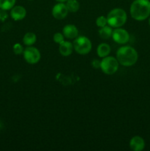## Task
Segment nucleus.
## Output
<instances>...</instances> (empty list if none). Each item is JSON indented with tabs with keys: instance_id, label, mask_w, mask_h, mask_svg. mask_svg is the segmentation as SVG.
I'll list each match as a JSON object with an SVG mask.
<instances>
[{
	"instance_id": "5701e85b",
	"label": "nucleus",
	"mask_w": 150,
	"mask_h": 151,
	"mask_svg": "<svg viewBox=\"0 0 150 151\" xmlns=\"http://www.w3.org/2000/svg\"><path fill=\"white\" fill-rule=\"evenodd\" d=\"M55 1H57V2H66V1H68V0H55Z\"/></svg>"
},
{
	"instance_id": "39448f33",
	"label": "nucleus",
	"mask_w": 150,
	"mask_h": 151,
	"mask_svg": "<svg viewBox=\"0 0 150 151\" xmlns=\"http://www.w3.org/2000/svg\"><path fill=\"white\" fill-rule=\"evenodd\" d=\"M74 50L79 55H87L92 49V44L88 38L85 36L76 37L73 42Z\"/></svg>"
},
{
	"instance_id": "2eb2a0df",
	"label": "nucleus",
	"mask_w": 150,
	"mask_h": 151,
	"mask_svg": "<svg viewBox=\"0 0 150 151\" xmlns=\"http://www.w3.org/2000/svg\"><path fill=\"white\" fill-rule=\"evenodd\" d=\"M37 36L34 32H28L24 35L23 37V43L27 47L32 46L35 42H36Z\"/></svg>"
},
{
	"instance_id": "20e7f679",
	"label": "nucleus",
	"mask_w": 150,
	"mask_h": 151,
	"mask_svg": "<svg viewBox=\"0 0 150 151\" xmlns=\"http://www.w3.org/2000/svg\"><path fill=\"white\" fill-rule=\"evenodd\" d=\"M119 63L116 58L107 56L103 58L100 63V69L105 75H111L116 73L119 69Z\"/></svg>"
},
{
	"instance_id": "4468645a",
	"label": "nucleus",
	"mask_w": 150,
	"mask_h": 151,
	"mask_svg": "<svg viewBox=\"0 0 150 151\" xmlns=\"http://www.w3.org/2000/svg\"><path fill=\"white\" fill-rule=\"evenodd\" d=\"M113 31V27H111L110 25H106L103 27H100L99 30V35L100 38L102 39L107 40L110 37H112Z\"/></svg>"
},
{
	"instance_id": "f257e3e1",
	"label": "nucleus",
	"mask_w": 150,
	"mask_h": 151,
	"mask_svg": "<svg viewBox=\"0 0 150 151\" xmlns=\"http://www.w3.org/2000/svg\"><path fill=\"white\" fill-rule=\"evenodd\" d=\"M116 59L119 64L128 67L136 63L138 59V54L133 47L130 46H123L116 52Z\"/></svg>"
},
{
	"instance_id": "dca6fc26",
	"label": "nucleus",
	"mask_w": 150,
	"mask_h": 151,
	"mask_svg": "<svg viewBox=\"0 0 150 151\" xmlns=\"http://www.w3.org/2000/svg\"><path fill=\"white\" fill-rule=\"evenodd\" d=\"M69 12L71 13H76L79 10L80 4L77 0H68L66 3Z\"/></svg>"
},
{
	"instance_id": "412c9836",
	"label": "nucleus",
	"mask_w": 150,
	"mask_h": 151,
	"mask_svg": "<svg viewBox=\"0 0 150 151\" xmlns=\"http://www.w3.org/2000/svg\"><path fill=\"white\" fill-rule=\"evenodd\" d=\"M8 18V13L7 10L0 9V21L1 22H5Z\"/></svg>"
},
{
	"instance_id": "393cba45",
	"label": "nucleus",
	"mask_w": 150,
	"mask_h": 151,
	"mask_svg": "<svg viewBox=\"0 0 150 151\" xmlns=\"http://www.w3.org/2000/svg\"><path fill=\"white\" fill-rule=\"evenodd\" d=\"M1 122H0V128H1Z\"/></svg>"
},
{
	"instance_id": "0eeeda50",
	"label": "nucleus",
	"mask_w": 150,
	"mask_h": 151,
	"mask_svg": "<svg viewBox=\"0 0 150 151\" xmlns=\"http://www.w3.org/2000/svg\"><path fill=\"white\" fill-rule=\"evenodd\" d=\"M112 38L113 41L119 44H125L129 41V35L126 29L121 27L115 28L113 31Z\"/></svg>"
},
{
	"instance_id": "9b49d317",
	"label": "nucleus",
	"mask_w": 150,
	"mask_h": 151,
	"mask_svg": "<svg viewBox=\"0 0 150 151\" xmlns=\"http://www.w3.org/2000/svg\"><path fill=\"white\" fill-rule=\"evenodd\" d=\"M63 34L68 39H75L79 35V30L75 25L67 24L63 27Z\"/></svg>"
},
{
	"instance_id": "f3484780",
	"label": "nucleus",
	"mask_w": 150,
	"mask_h": 151,
	"mask_svg": "<svg viewBox=\"0 0 150 151\" xmlns=\"http://www.w3.org/2000/svg\"><path fill=\"white\" fill-rule=\"evenodd\" d=\"M16 0H0V9L9 10L15 6Z\"/></svg>"
},
{
	"instance_id": "6e6552de",
	"label": "nucleus",
	"mask_w": 150,
	"mask_h": 151,
	"mask_svg": "<svg viewBox=\"0 0 150 151\" xmlns=\"http://www.w3.org/2000/svg\"><path fill=\"white\" fill-rule=\"evenodd\" d=\"M69 13V10L66 7V4L63 2H58L53 7L51 10V14L54 19L57 20L64 19Z\"/></svg>"
},
{
	"instance_id": "6ab92c4d",
	"label": "nucleus",
	"mask_w": 150,
	"mask_h": 151,
	"mask_svg": "<svg viewBox=\"0 0 150 151\" xmlns=\"http://www.w3.org/2000/svg\"><path fill=\"white\" fill-rule=\"evenodd\" d=\"M64 35H63V32H56V33H54V36H53V40H54V42L56 43V44H60V43L63 42V41H64Z\"/></svg>"
},
{
	"instance_id": "9d476101",
	"label": "nucleus",
	"mask_w": 150,
	"mask_h": 151,
	"mask_svg": "<svg viewBox=\"0 0 150 151\" xmlns=\"http://www.w3.org/2000/svg\"><path fill=\"white\" fill-rule=\"evenodd\" d=\"M129 147L134 151H141L145 147V141L141 137L135 136L129 141Z\"/></svg>"
},
{
	"instance_id": "b1692460",
	"label": "nucleus",
	"mask_w": 150,
	"mask_h": 151,
	"mask_svg": "<svg viewBox=\"0 0 150 151\" xmlns=\"http://www.w3.org/2000/svg\"><path fill=\"white\" fill-rule=\"evenodd\" d=\"M149 26H150V17H149Z\"/></svg>"
},
{
	"instance_id": "ddd939ff",
	"label": "nucleus",
	"mask_w": 150,
	"mask_h": 151,
	"mask_svg": "<svg viewBox=\"0 0 150 151\" xmlns=\"http://www.w3.org/2000/svg\"><path fill=\"white\" fill-rule=\"evenodd\" d=\"M110 51H111V48L107 43H101L97 47L96 49L97 55L99 57L101 58L108 56L110 55Z\"/></svg>"
},
{
	"instance_id": "1a4fd4ad",
	"label": "nucleus",
	"mask_w": 150,
	"mask_h": 151,
	"mask_svg": "<svg viewBox=\"0 0 150 151\" xmlns=\"http://www.w3.org/2000/svg\"><path fill=\"white\" fill-rule=\"evenodd\" d=\"M26 16V10L24 7L21 5H15L10 9V17L14 21H21Z\"/></svg>"
},
{
	"instance_id": "aec40b11",
	"label": "nucleus",
	"mask_w": 150,
	"mask_h": 151,
	"mask_svg": "<svg viewBox=\"0 0 150 151\" xmlns=\"http://www.w3.org/2000/svg\"><path fill=\"white\" fill-rule=\"evenodd\" d=\"M13 52L16 55H21L23 54V52L24 50V47H22L21 44H19V43H16L13 45Z\"/></svg>"
},
{
	"instance_id": "a211bd4d",
	"label": "nucleus",
	"mask_w": 150,
	"mask_h": 151,
	"mask_svg": "<svg viewBox=\"0 0 150 151\" xmlns=\"http://www.w3.org/2000/svg\"><path fill=\"white\" fill-rule=\"evenodd\" d=\"M96 26L99 27H103L107 25V17L104 16H100L96 20Z\"/></svg>"
},
{
	"instance_id": "f03ea898",
	"label": "nucleus",
	"mask_w": 150,
	"mask_h": 151,
	"mask_svg": "<svg viewBox=\"0 0 150 151\" xmlns=\"http://www.w3.org/2000/svg\"><path fill=\"white\" fill-rule=\"evenodd\" d=\"M132 19L136 21L146 20L150 16L149 0H134L129 9Z\"/></svg>"
},
{
	"instance_id": "4be33fe9",
	"label": "nucleus",
	"mask_w": 150,
	"mask_h": 151,
	"mask_svg": "<svg viewBox=\"0 0 150 151\" xmlns=\"http://www.w3.org/2000/svg\"><path fill=\"white\" fill-rule=\"evenodd\" d=\"M100 63H101V61H99V60H94L92 61V66L93 67L95 68V69H98V68H100Z\"/></svg>"
},
{
	"instance_id": "423d86ee",
	"label": "nucleus",
	"mask_w": 150,
	"mask_h": 151,
	"mask_svg": "<svg viewBox=\"0 0 150 151\" xmlns=\"http://www.w3.org/2000/svg\"><path fill=\"white\" fill-rule=\"evenodd\" d=\"M24 58L29 64H35L41 60V55L39 50L32 46L27 47L23 52Z\"/></svg>"
},
{
	"instance_id": "a878e982",
	"label": "nucleus",
	"mask_w": 150,
	"mask_h": 151,
	"mask_svg": "<svg viewBox=\"0 0 150 151\" xmlns=\"http://www.w3.org/2000/svg\"><path fill=\"white\" fill-rule=\"evenodd\" d=\"M29 1H32V0H29Z\"/></svg>"
},
{
	"instance_id": "f8f14e48",
	"label": "nucleus",
	"mask_w": 150,
	"mask_h": 151,
	"mask_svg": "<svg viewBox=\"0 0 150 151\" xmlns=\"http://www.w3.org/2000/svg\"><path fill=\"white\" fill-rule=\"evenodd\" d=\"M74 50V46L71 42L69 41H63L59 44V52L64 57H67L71 55Z\"/></svg>"
},
{
	"instance_id": "7ed1b4c3",
	"label": "nucleus",
	"mask_w": 150,
	"mask_h": 151,
	"mask_svg": "<svg viewBox=\"0 0 150 151\" xmlns=\"http://www.w3.org/2000/svg\"><path fill=\"white\" fill-rule=\"evenodd\" d=\"M107 24L113 28L121 27L127 20V15L124 9L114 8L110 10L107 16Z\"/></svg>"
}]
</instances>
